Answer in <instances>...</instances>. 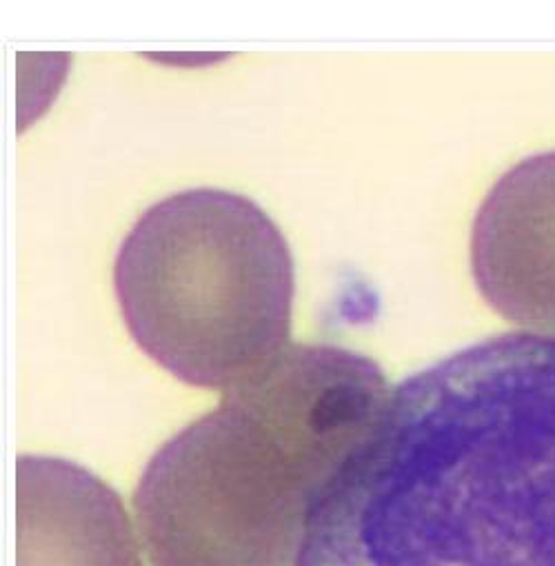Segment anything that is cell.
Returning <instances> with one entry per match:
<instances>
[{"instance_id": "1", "label": "cell", "mask_w": 555, "mask_h": 566, "mask_svg": "<svg viewBox=\"0 0 555 566\" xmlns=\"http://www.w3.org/2000/svg\"><path fill=\"white\" fill-rule=\"evenodd\" d=\"M296 566H555V336H495L391 389Z\"/></svg>"}, {"instance_id": "3", "label": "cell", "mask_w": 555, "mask_h": 566, "mask_svg": "<svg viewBox=\"0 0 555 566\" xmlns=\"http://www.w3.org/2000/svg\"><path fill=\"white\" fill-rule=\"evenodd\" d=\"M114 287L138 347L178 380L224 394L290 347L294 258L249 198L187 189L123 240Z\"/></svg>"}, {"instance_id": "5", "label": "cell", "mask_w": 555, "mask_h": 566, "mask_svg": "<svg viewBox=\"0 0 555 566\" xmlns=\"http://www.w3.org/2000/svg\"><path fill=\"white\" fill-rule=\"evenodd\" d=\"M17 537V566H143L121 497L59 458H19Z\"/></svg>"}, {"instance_id": "2", "label": "cell", "mask_w": 555, "mask_h": 566, "mask_svg": "<svg viewBox=\"0 0 555 566\" xmlns=\"http://www.w3.org/2000/svg\"><path fill=\"white\" fill-rule=\"evenodd\" d=\"M391 389L334 345H290L149 460L134 497L154 566H296Z\"/></svg>"}, {"instance_id": "4", "label": "cell", "mask_w": 555, "mask_h": 566, "mask_svg": "<svg viewBox=\"0 0 555 566\" xmlns=\"http://www.w3.org/2000/svg\"><path fill=\"white\" fill-rule=\"evenodd\" d=\"M473 280L502 318L555 336V151L509 169L471 231Z\"/></svg>"}]
</instances>
